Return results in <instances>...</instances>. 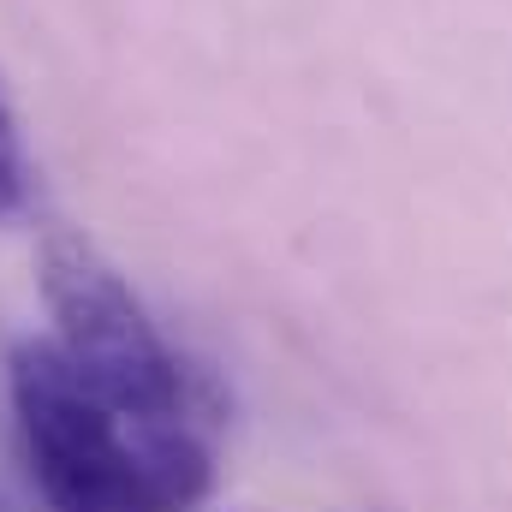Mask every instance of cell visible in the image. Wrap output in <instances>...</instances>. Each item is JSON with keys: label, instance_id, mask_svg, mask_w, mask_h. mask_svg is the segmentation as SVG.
<instances>
[{"label": "cell", "instance_id": "6da1fadb", "mask_svg": "<svg viewBox=\"0 0 512 512\" xmlns=\"http://www.w3.org/2000/svg\"><path fill=\"white\" fill-rule=\"evenodd\" d=\"M36 280L54 316V346L120 417H179L185 382L155 322L114 274V262L78 233H42Z\"/></svg>", "mask_w": 512, "mask_h": 512}, {"label": "cell", "instance_id": "7a4b0ae2", "mask_svg": "<svg viewBox=\"0 0 512 512\" xmlns=\"http://www.w3.org/2000/svg\"><path fill=\"white\" fill-rule=\"evenodd\" d=\"M12 411L48 512H161L131 459L126 417L66 364L60 346H12Z\"/></svg>", "mask_w": 512, "mask_h": 512}, {"label": "cell", "instance_id": "3957f363", "mask_svg": "<svg viewBox=\"0 0 512 512\" xmlns=\"http://www.w3.org/2000/svg\"><path fill=\"white\" fill-rule=\"evenodd\" d=\"M126 435L161 512H185L209 495V447L179 417H126Z\"/></svg>", "mask_w": 512, "mask_h": 512}, {"label": "cell", "instance_id": "277c9868", "mask_svg": "<svg viewBox=\"0 0 512 512\" xmlns=\"http://www.w3.org/2000/svg\"><path fill=\"white\" fill-rule=\"evenodd\" d=\"M30 203V161H24V143H18V120L0 96V221H18Z\"/></svg>", "mask_w": 512, "mask_h": 512}]
</instances>
